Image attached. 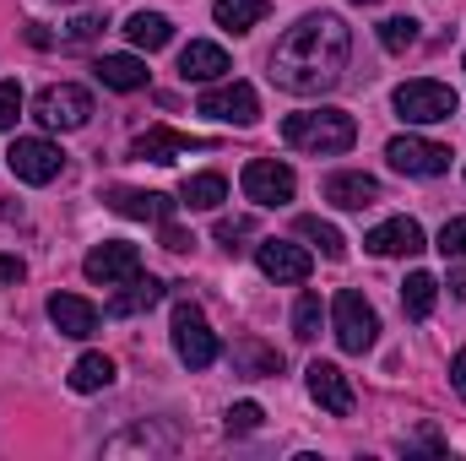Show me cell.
<instances>
[{"instance_id":"cell-1","label":"cell","mask_w":466,"mask_h":461,"mask_svg":"<svg viewBox=\"0 0 466 461\" xmlns=\"http://www.w3.org/2000/svg\"><path fill=\"white\" fill-rule=\"evenodd\" d=\"M352 55V27L337 16V11H309L299 16L277 49H271V82L293 98H320L342 82Z\"/></svg>"},{"instance_id":"cell-2","label":"cell","mask_w":466,"mask_h":461,"mask_svg":"<svg viewBox=\"0 0 466 461\" xmlns=\"http://www.w3.org/2000/svg\"><path fill=\"white\" fill-rule=\"evenodd\" d=\"M282 141L299 147V152H320V158H337L358 141V119L348 109H309V115H288L282 119Z\"/></svg>"},{"instance_id":"cell-3","label":"cell","mask_w":466,"mask_h":461,"mask_svg":"<svg viewBox=\"0 0 466 461\" xmlns=\"http://www.w3.org/2000/svg\"><path fill=\"white\" fill-rule=\"evenodd\" d=\"M456 109H461L456 87H445L434 77H418V82H401L396 87V115L407 119V125H440V119H451Z\"/></svg>"},{"instance_id":"cell-4","label":"cell","mask_w":466,"mask_h":461,"mask_svg":"<svg viewBox=\"0 0 466 461\" xmlns=\"http://www.w3.org/2000/svg\"><path fill=\"white\" fill-rule=\"evenodd\" d=\"M174 353H179L190 369H212L218 353H223L218 332L207 326V315H201L196 299H179V304H174Z\"/></svg>"},{"instance_id":"cell-5","label":"cell","mask_w":466,"mask_h":461,"mask_svg":"<svg viewBox=\"0 0 466 461\" xmlns=\"http://www.w3.org/2000/svg\"><path fill=\"white\" fill-rule=\"evenodd\" d=\"M33 119L44 130H82L93 119V93L76 87V82H49L38 98H33Z\"/></svg>"},{"instance_id":"cell-6","label":"cell","mask_w":466,"mask_h":461,"mask_svg":"<svg viewBox=\"0 0 466 461\" xmlns=\"http://www.w3.org/2000/svg\"><path fill=\"white\" fill-rule=\"evenodd\" d=\"M331 332H337V347L342 353H369L374 337H380V315L374 304L358 293V288H342L337 304H331Z\"/></svg>"},{"instance_id":"cell-7","label":"cell","mask_w":466,"mask_h":461,"mask_svg":"<svg viewBox=\"0 0 466 461\" xmlns=\"http://www.w3.org/2000/svg\"><path fill=\"white\" fill-rule=\"evenodd\" d=\"M385 158H390L396 174H412V179H440L451 169V147H440L429 136H390Z\"/></svg>"},{"instance_id":"cell-8","label":"cell","mask_w":466,"mask_h":461,"mask_svg":"<svg viewBox=\"0 0 466 461\" xmlns=\"http://www.w3.org/2000/svg\"><path fill=\"white\" fill-rule=\"evenodd\" d=\"M238 185H244V196L255 207H288L293 190H299V174L288 163H277V158H255V163H244Z\"/></svg>"},{"instance_id":"cell-9","label":"cell","mask_w":466,"mask_h":461,"mask_svg":"<svg viewBox=\"0 0 466 461\" xmlns=\"http://www.w3.org/2000/svg\"><path fill=\"white\" fill-rule=\"evenodd\" d=\"M5 163H11V174H16L22 185H49V179H60V169H66L60 147L44 141V136H16L11 152H5Z\"/></svg>"},{"instance_id":"cell-10","label":"cell","mask_w":466,"mask_h":461,"mask_svg":"<svg viewBox=\"0 0 466 461\" xmlns=\"http://www.w3.org/2000/svg\"><path fill=\"white\" fill-rule=\"evenodd\" d=\"M82 271H87V282H98V288H125L130 277H141V250L125 244V239L93 244L87 261H82Z\"/></svg>"},{"instance_id":"cell-11","label":"cell","mask_w":466,"mask_h":461,"mask_svg":"<svg viewBox=\"0 0 466 461\" xmlns=\"http://www.w3.org/2000/svg\"><path fill=\"white\" fill-rule=\"evenodd\" d=\"M201 115L223 119V125H255L260 119V98H255L249 82H223V87L201 93Z\"/></svg>"},{"instance_id":"cell-12","label":"cell","mask_w":466,"mask_h":461,"mask_svg":"<svg viewBox=\"0 0 466 461\" xmlns=\"http://www.w3.org/2000/svg\"><path fill=\"white\" fill-rule=\"evenodd\" d=\"M255 266L271 277V282H304L309 277V250L304 244H288V239H260L255 244Z\"/></svg>"},{"instance_id":"cell-13","label":"cell","mask_w":466,"mask_h":461,"mask_svg":"<svg viewBox=\"0 0 466 461\" xmlns=\"http://www.w3.org/2000/svg\"><path fill=\"white\" fill-rule=\"evenodd\" d=\"M304 374H309V396H315V402H320L331 418H348L352 402H358V396H352V380H348V374H342L337 364H326V358H315Z\"/></svg>"},{"instance_id":"cell-14","label":"cell","mask_w":466,"mask_h":461,"mask_svg":"<svg viewBox=\"0 0 466 461\" xmlns=\"http://www.w3.org/2000/svg\"><path fill=\"white\" fill-rule=\"evenodd\" d=\"M196 147H207V141L201 136H185V130H168V125H152V130H141L130 141V158H141V163H174V158H185Z\"/></svg>"},{"instance_id":"cell-15","label":"cell","mask_w":466,"mask_h":461,"mask_svg":"<svg viewBox=\"0 0 466 461\" xmlns=\"http://www.w3.org/2000/svg\"><path fill=\"white\" fill-rule=\"evenodd\" d=\"M363 250L369 255H418L423 250V229H418V218H385L380 229L363 233Z\"/></svg>"},{"instance_id":"cell-16","label":"cell","mask_w":466,"mask_h":461,"mask_svg":"<svg viewBox=\"0 0 466 461\" xmlns=\"http://www.w3.org/2000/svg\"><path fill=\"white\" fill-rule=\"evenodd\" d=\"M49 321H55L60 337H76V343L98 332V310L82 293H49Z\"/></svg>"},{"instance_id":"cell-17","label":"cell","mask_w":466,"mask_h":461,"mask_svg":"<svg viewBox=\"0 0 466 461\" xmlns=\"http://www.w3.org/2000/svg\"><path fill=\"white\" fill-rule=\"evenodd\" d=\"M228 55H223V44H207V38H190L185 49H179V77L185 82H218V77H228Z\"/></svg>"},{"instance_id":"cell-18","label":"cell","mask_w":466,"mask_h":461,"mask_svg":"<svg viewBox=\"0 0 466 461\" xmlns=\"http://www.w3.org/2000/svg\"><path fill=\"white\" fill-rule=\"evenodd\" d=\"M130 451H147V456H174V451H179V435H174V429L136 424V429H125V435H115V440L104 446V456H130Z\"/></svg>"},{"instance_id":"cell-19","label":"cell","mask_w":466,"mask_h":461,"mask_svg":"<svg viewBox=\"0 0 466 461\" xmlns=\"http://www.w3.org/2000/svg\"><path fill=\"white\" fill-rule=\"evenodd\" d=\"M326 201L342 207V212H363V207L380 201V185H374V174L348 169V174H331V179H326Z\"/></svg>"},{"instance_id":"cell-20","label":"cell","mask_w":466,"mask_h":461,"mask_svg":"<svg viewBox=\"0 0 466 461\" xmlns=\"http://www.w3.org/2000/svg\"><path fill=\"white\" fill-rule=\"evenodd\" d=\"M109 207L119 218H136V223H168L174 218V201L157 190H109Z\"/></svg>"},{"instance_id":"cell-21","label":"cell","mask_w":466,"mask_h":461,"mask_svg":"<svg viewBox=\"0 0 466 461\" xmlns=\"http://www.w3.org/2000/svg\"><path fill=\"white\" fill-rule=\"evenodd\" d=\"M233 369H238L244 380H277V374H282V353L266 347L260 337H238V343H233Z\"/></svg>"},{"instance_id":"cell-22","label":"cell","mask_w":466,"mask_h":461,"mask_svg":"<svg viewBox=\"0 0 466 461\" xmlns=\"http://www.w3.org/2000/svg\"><path fill=\"white\" fill-rule=\"evenodd\" d=\"M98 82L104 87H115V93H141L147 87V66L136 60V55H98Z\"/></svg>"},{"instance_id":"cell-23","label":"cell","mask_w":466,"mask_h":461,"mask_svg":"<svg viewBox=\"0 0 466 461\" xmlns=\"http://www.w3.org/2000/svg\"><path fill=\"white\" fill-rule=\"evenodd\" d=\"M223 201H228V179L223 174H190L179 185V207H190V212H218Z\"/></svg>"},{"instance_id":"cell-24","label":"cell","mask_w":466,"mask_h":461,"mask_svg":"<svg viewBox=\"0 0 466 461\" xmlns=\"http://www.w3.org/2000/svg\"><path fill=\"white\" fill-rule=\"evenodd\" d=\"M109 385H115V358L109 353H82L71 364V391L93 396V391H109Z\"/></svg>"},{"instance_id":"cell-25","label":"cell","mask_w":466,"mask_h":461,"mask_svg":"<svg viewBox=\"0 0 466 461\" xmlns=\"http://www.w3.org/2000/svg\"><path fill=\"white\" fill-rule=\"evenodd\" d=\"M157 299H163V282H157V277H130V282H125V293H115L104 310L125 321V315H141V310H152Z\"/></svg>"},{"instance_id":"cell-26","label":"cell","mask_w":466,"mask_h":461,"mask_svg":"<svg viewBox=\"0 0 466 461\" xmlns=\"http://www.w3.org/2000/svg\"><path fill=\"white\" fill-rule=\"evenodd\" d=\"M125 38H130L136 49H147V55H152V49H163V44L174 38V22H168L163 11H136V16L125 22Z\"/></svg>"},{"instance_id":"cell-27","label":"cell","mask_w":466,"mask_h":461,"mask_svg":"<svg viewBox=\"0 0 466 461\" xmlns=\"http://www.w3.org/2000/svg\"><path fill=\"white\" fill-rule=\"evenodd\" d=\"M266 11H271L266 0H218V5H212V16H218L223 33H249V27H260Z\"/></svg>"},{"instance_id":"cell-28","label":"cell","mask_w":466,"mask_h":461,"mask_svg":"<svg viewBox=\"0 0 466 461\" xmlns=\"http://www.w3.org/2000/svg\"><path fill=\"white\" fill-rule=\"evenodd\" d=\"M434 299H440V282H434L429 271H412V277L401 282V310H407L412 321H429V315H434Z\"/></svg>"},{"instance_id":"cell-29","label":"cell","mask_w":466,"mask_h":461,"mask_svg":"<svg viewBox=\"0 0 466 461\" xmlns=\"http://www.w3.org/2000/svg\"><path fill=\"white\" fill-rule=\"evenodd\" d=\"M293 229H299V239L320 244L326 261H348V239H342V229H331V223H320V218H299Z\"/></svg>"},{"instance_id":"cell-30","label":"cell","mask_w":466,"mask_h":461,"mask_svg":"<svg viewBox=\"0 0 466 461\" xmlns=\"http://www.w3.org/2000/svg\"><path fill=\"white\" fill-rule=\"evenodd\" d=\"M320 326H326L320 293H304V299L293 304V337H299V343H315V337H320Z\"/></svg>"},{"instance_id":"cell-31","label":"cell","mask_w":466,"mask_h":461,"mask_svg":"<svg viewBox=\"0 0 466 461\" xmlns=\"http://www.w3.org/2000/svg\"><path fill=\"white\" fill-rule=\"evenodd\" d=\"M380 44H385L390 55H407V49L418 44V22H412V16H385V22H380Z\"/></svg>"},{"instance_id":"cell-32","label":"cell","mask_w":466,"mask_h":461,"mask_svg":"<svg viewBox=\"0 0 466 461\" xmlns=\"http://www.w3.org/2000/svg\"><path fill=\"white\" fill-rule=\"evenodd\" d=\"M244 239H255V223H249V218H218V244H223L228 255L244 250Z\"/></svg>"},{"instance_id":"cell-33","label":"cell","mask_w":466,"mask_h":461,"mask_svg":"<svg viewBox=\"0 0 466 461\" xmlns=\"http://www.w3.org/2000/svg\"><path fill=\"white\" fill-rule=\"evenodd\" d=\"M260 418H266V413H260V402H233V407H228V435H255V429H260Z\"/></svg>"},{"instance_id":"cell-34","label":"cell","mask_w":466,"mask_h":461,"mask_svg":"<svg viewBox=\"0 0 466 461\" xmlns=\"http://www.w3.org/2000/svg\"><path fill=\"white\" fill-rule=\"evenodd\" d=\"M440 255L445 261H466V218H451L440 229Z\"/></svg>"},{"instance_id":"cell-35","label":"cell","mask_w":466,"mask_h":461,"mask_svg":"<svg viewBox=\"0 0 466 461\" xmlns=\"http://www.w3.org/2000/svg\"><path fill=\"white\" fill-rule=\"evenodd\" d=\"M16 119H22V87L0 82V130H16Z\"/></svg>"},{"instance_id":"cell-36","label":"cell","mask_w":466,"mask_h":461,"mask_svg":"<svg viewBox=\"0 0 466 461\" xmlns=\"http://www.w3.org/2000/svg\"><path fill=\"white\" fill-rule=\"evenodd\" d=\"M104 33V16H76L71 27H66V44H93Z\"/></svg>"},{"instance_id":"cell-37","label":"cell","mask_w":466,"mask_h":461,"mask_svg":"<svg viewBox=\"0 0 466 461\" xmlns=\"http://www.w3.org/2000/svg\"><path fill=\"white\" fill-rule=\"evenodd\" d=\"M157 229H163V250H174V255L196 244V239H190V233H185V229H174V218H168V223H157Z\"/></svg>"},{"instance_id":"cell-38","label":"cell","mask_w":466,"mask_h":461,"mask_svg":"<svg viewBox=\"0 0 466 461\" xmlns=\"http://www.w3.org/2000/svg\"><path fill=\"white\" fill-rule=\"evenodd\" d=\"M27 277V266L16 261V255H0V288H11V282H22Z\"/></svg>"},{"instance_id":"cell-39","label":"cell","mask_w":466,"mask_h":461,"mask_svg":"<svg viewBox=\"0 0 466 461\" xmlns=\"http://www.w3.org/2000/svg\"><path fill=\"white\" fill-rule=\"evenodd\" d=\"M451 385H456V396H466V347L451 358Z\"/></svg>"},{"instance_id":"cell-40","label":"cell","mask_w":466,"mask_h":461,"mask_svg":"<svg viewBox=\"0 0 466 461\" xmlns=\"http://www.w3.org/2000/svg\"><path fill=\"white\" fill-rule=\"evenodd\" d=\"M27 44H33V49H49V44H55V38H49V33H44V27H38V22H27Z\"/></svg>"},{"instance_id":"cell-41","label":"cell","mask_w":466,"mask_h":461,"mask_svg":"<svg viewBox=\"0 0 466 461\" xmlns=\"http://www.w3.org/2000/svg\"><path fill=\"white\" fill-rule=\"evenodd\" d=\"M451 293H456V299L466 304V271H456V277H451Z\"/></svg>"},{"instance_id":"cell-42","label":"cell","mask_w":466,"mask_h":461,"mask_svg":"<svg viewBox=\"0 0 466 461\" xmlns=\"http://www.w3.org/2000/svg\"><path fill=\"white\" fill-rule=\"evenodd\" d=\"M352 5H380V0H352Z\"/></svg>"}]
</instances>
